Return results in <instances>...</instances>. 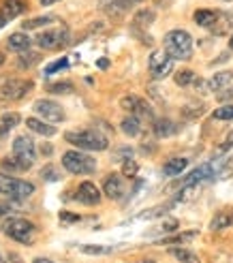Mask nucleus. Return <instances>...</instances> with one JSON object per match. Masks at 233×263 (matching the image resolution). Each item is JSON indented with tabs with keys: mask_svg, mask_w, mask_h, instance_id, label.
Segmentation results:
<instances>
[{
	"mask_svg": "<svg viewBox=\"0 0 233 263\" xmlns=\"http://www.w3.org/2000/svg\"><path fill=\"white\" fill-rule=\"evenodd\" d=\"M165 51L173 60H188L192 56V39L186 30H171L165 34Z\"/></svg>",
	"mask_w": 233,
	"mask_h": 263,
	"instance_id": "obj_1",
	"label": "nucleus"
},
{
	"mask_svg": "<svg viewBox=\"0 0 233 263\" xmlns=\"http://www.w3.org/2000/svg\"><path fill=\"white\" fill-rule=\"evenodd\" d=\"M64 139L77 148L92 150V152H101L109 148L107 137L96 133V130H69V133H64Z\"/></svg>",
	"mask_w": 233,
	"mask_h": 263,
	"instance_id": "obj_2",
	"label": "nucleus"
},
{
	"mask_svg": "<svg viewBox=\"0 0 233 263\" xmlns=\"http://www.w3.org/2000/svg\"><path fill=\"white\" fill-rule=\"evenodd\" d=\"M62 167L67 169V172L75 174V176H86V174H94L96 161L90 154L69 150V152L62 154Z\"/></svg>",
	"mask_w": 233,
	"mask_h": 263,
	"instance_id": "obj_3",
	"label": "nucleus"
},
{
	"mask_svg": "<svg viewBox=\"0 0 233 263\" xmlns=\"http://www.w3.org/2000/svg\"><path fill=\"white\" fill-rule=\"evenodd\" d=\"M34 193V184L26 182V180H17L0 174V195H7L11 199H26Z\"/></svg>",
	"mask_w": 233,
	"mask_h": 263,
	"instance_id": "obj_4",
	"label": "nucleus"
},
{
	"mask_svg": "<svg viewBox=\"0 0 233 263\" xmlns=\"http://www.w3.org/2000/svg\"><path fill=\"white\" fill-rule=\"evenodd\" d=\"M5 233L11 240H15L20 244H32L34 238V225L26 218H11L5 225Z\"/></svg>",
	"mask_w": 233,
	"mask_h": 263,
	"instance_id": "obj_5",
	"label": "nucleus"
},
{
	"mask_svg": "<svg viewBox=\"0 0 233 263\" xmlns=\"http://www.w3.org/2000/svg\"><path fill=\"white\" fill-rule=\"evenodd\" d=\"M148 69L152 73V77L163 80L173 71V58L167 54V51H152L150 60H148Z\"/></svg>",
	"mask_w": 233,
	"mask_h": 263,
	"instance_id": "obj_6",
	"label": "nucleus"
},
{
	"mask_svg": "<svg viewBox=\"0 0 233 263\" xmlns=\"http://www.w3.org/2000/svg\"><path fill=\"white\" fill-rule=\"evenodd\" d=\"M32 90V82L22 80H7L0 86V101H20Z\"/></svg>",
	"mask_w": 233,
	"mask_h": 263,
	"instance_id": "obj_7",
	"label": "nucleus"
},
{
	"mask_svg": "<svg viewBox=\"0 0 233 263\" xmlns=\"http://www.w3.org/2000/svg\"><path fill=\"white\" fill-rule=\"evenodd\" d=\"M34 111L38 116H43V120L51 122V124H58V122H64V109L60 107L58 103L54 101H47V99H38L34 103Z\"/></svg>",
	"mask_w": 233,
	"mask_h": 263,
	"instance_id": "obj_8",
	"label": "nucleus"
},
{
	"mask_svg": "<svg viewBox=\"0 0 233 263\" xmlns=\"http://www.w3.org/2000/svg\"><path fill=\"white\" fill-rule=\"evenodd\" d=\"M120 105L126 109V111H131V116L139 118V120H144V118H152V107L150 105L141 99V97H135V95H126Z\"/></svg>",
	"mask_w": 233,
	"mask_h": 263,
	"instance_id": "obj_9",
	"label": "nucleus"
},
{
	"mask_svg": "<svg viewBox=\"0 0 233 263\" xmlns=\"http://www.w3.org/2000/svg\"><path fill=\"white\" fill-rule=\"evenodd\" d=\"M67 30L64 28H56V30H45L36 36V45L38 47H43V49H58L62 47L64 43H67Z\"/></svg>",
	"mask_w": 233,
	"mask_h": 263,
	"instance_id": "obj_10",
	"label": "nucleus"
},
{
	"mask_svg": "<svg viewBox=\"0 0 233 263\" xmlns=\"http://www.w3.org/2000/svg\"><path fill=\"white\" fill-rule=\"evenodd\" d=\"M75 199L80 201V203H84V205H99V201H101V191L94 186L92 182H82L80 186H77V191H75Z\"/></svg>",
	"mask_w": 233,
	"mask_h": 263,
	"instance_id": "obj_11",
	"label": "nucleus"
},
{
	"mask_svg": "<svg viewBox=\"0 0 233 263\" xmlns=\"http://www.w3.org/2000/svg\"><path fill=\"white\" fill-rule=\"evenodd\" d=\"M212 165L210 163H205V165H199L195 172H190V174H186L182 180L178 182V186L176 189H188V186H195V184H199V182H203V180H208V178H212Z\"/></svg>",
	"mask_w": 233,
	"mask_h": 263,
	"instance_id": "obj_12",
	"label": "nucleus"
},
{
	"mask_svg": "<svg viewBox=\"0 0 233 263\" xmlns=\"http://www.w3.org/2000/svg\"><path fill=\"white\" fill-rule=\"evenodd\" d=\"M13 154H17V156H22V159L34 163L36 161V146H34V141L30 137H26V135L15 137V141H13Z\"/></svg>",
	"mask_w": 233,
	"mask_h": 263,
	"instance_id": "obj_13",
	"label": "nucleus"
},
{
	"mask_svg": "<svg viewBox=\"0 0 233 263\" xmlns=\"http://www.w3.org/2000/svg\"><path fill=\"white\" fill-rule=\"evenodd\" d=\"M103 193H105L109 199H122L124 195V182L118 174H111L103 180Z\"/></svg>",
	"mask_w": 233,
	"mask_h": 263,
	"instance_id": "obj_14",
	"label": "nucleus"
},
{
	"mask_svg": "<svg viewBox=\"0 0 233 263\" xmlns=\"http://www.w3.org/2000/svg\"><path fill=\"white\" fill-rule=\"evenodd\" d=\"M30 167H32V163L22 159V156H17V154H11V156H7V159H3L5 172H28Z\"/></svg>",
	"mask_w": 233,
	"mask_h": 263,
	"instance_id": "obj_15",
	"label": "nucleus"
},
{
	"mask_svg": "<svg viewBox=\"0 0 233 263\" xmlns=\"http://www.w3.org/2000/svg\"><path fill=\"white\" fill-rule=\"evenodd\" d=\"M26 126H28L30 130H34V133H38V135H43V137H54L56 135V126L54 124L36 120V118H26Z\"/></svg>",
	"mask_w": 233,
	"mask_h": 263,
	"instance_id": "obj_16",
	"label": "nucleus"
},
{
	"mask_svg": "<svg viewBox=\"0 0 233 263\" xmlns=\"http://www.w3.org/2000/svg\"><path fill=\"white\" fill-rule=\"evenodd\" d=\"M231 82H233V71H218V73H214V75L210 77L208 86H210L212 92H218V90L231 86Z\"/></svg>",
	"mask_w": 233,
	"mask_h": 263,
	"instance_id": "obj_17",
	"label": "nucleus"
},
{
	"mask_svg": "<svg viewBox=\"0 0 233 263\" xmlns=\"http://www.w3.org/2000/svg\"><path fill=\"white\" fill-rule=\"evenodd\" d=\"M192 20H195L197 26H203V28H210V26H214L218 22V13L212 11V9H199L195 11V15H192Z\"/></svg>",
	"mask_w": 233,
	"mask_h": 263,
	"instance_id": "obj_18",
	"label": "nucleus"
},
{
	"mask_svg": "<svg viewBox=\"0 0 233 263\" xmlns=\"http://www.w3.org/2000/svg\"><path fill=\"white\" fill-rule=\"evenodd\" d=\"M178 130V126L171 122V120H167V118H163V120H154V135L157 137H171L173 133Z\"/></svg>",
	"mask_w": 233,
	"mask_h": 263,
	"instance_id": "obj_19",
	"label": "nucleus"
},
{
	"mask_svg": "<svg viewBox=\"0 0 233 263\" xmlns=\"http://www.w3.org/2000/svg\"><path fill=\"white\" fill-rule=\"evenodd\" d=\"M22 120V116L15 114V111H11V114H5L3 118H0V137H5L9 130H13Z\"/></svg>",
	"mask_w": 233,
	"mask_h": 263,
	"instance_id": "obj_20",
	"label": "nucleus"
},
{
	"mask_svg": "<svg viewBox=\"0 0 233 263\" xmlns=\"http://www.w3.org/2000/svg\"><path fill=\"white\" fill-rule=\"evenodd\" d=\"M120 128L124 130L128 137H137L141 133V120H139V118H135V116H126L124 120L120 122Z\"/></svg>",
	"mask_w": 233,
	"mask_h": 263,
	"instance_id": "obj_21",
	"label": "nucleus"
},
{
	"mask_svg": "<svg viewBox=\"0 0 233 263\" xmlns=\"http://www.w3.org/2000/svg\"><path fill=\"white\" fill-rule=\"evenodd\" d=\"M186 167H188V161H186V159H180V156H176V159H171V161H167V163H165L163 172H165L167 176H180Z\"/></svg>",
	"mask_w": 233,
	"mask_h": 263,
	"instance_id": "obj_22",
	"label": "nucleus"
},
{
	"mask_svg": "<svg viewBox=\"0 0 233 263\" xmlns=\"http://www.w3.org/2000/svg\"><path fill=\"white\" fill-rule=\"evenodd\" d=\"M7 43H9V47L13 51H24V49L30 47V39H28V34H24V32H15V34L9 36Z\"/></svg>",
	"mask_w": 233,
	"mask_h": 263,
	"instance_id": "obj_23",
	"label": "nucleus"
},
{
	"mask_svg": "<svg viewBox=\"0 0 233 263\" xmlns=\"http://www.w3.org/2000/svg\"><path fill=\"white\" fill-rule=\"evenodd\" d=\"M169 255H171L173 259H178L180 263H201L199 257H197L195 253L186 251V248H169Z\"/></svg>",
	"mask_w": 233,
	"mask_h": 263,
	"instance_id": "obj_24",
	"label": "nucleus"
},
{
	"mask_svg": "<svg viewBox=\"0 0 233 263\" xmlns=\"http://www.w3.org/2000/svg\"><path fill=\"white\" fill-rule=\"evenodd\" d=\"M233 225V216L227 214V212H221V214H216L210 222V229L212 231H218V229H225V227H231Z\"/></svg>",
	"mask_w": 233,
	"mask_h": 263,
	"instance_id": "obj_25",
	"label": "nucleus"
},
{
	"mask_svg": "<svg viewBox=\"0 0 233 263\" xmlns=\"http://www.w3.org/2000/svg\"><path fill=\"white\" fill-rule=\"evenodd\" d=\"M22 11H24V3H22V0H5V9H3V13L7 15V20L17 17Z\"/></svg>",
	"mask_w": 233,
	"mask_h": 263,
	"instance_id": "obj_26",
	"label": "nucleus"
},
{
	"mask_svg": "<svg viewBox=\"0 0 233 263\" xmlns=\"http://www.w3.org/2000/svg\"><path fill=\"white\" fill-rule=\"evenodd\" d=\"M203 111H205L203 103H190V105H186V107H182V116L186 118V120H197Z\"/></svg>",
	"mask_w": 233,
	"mask_h": 263,
	"instance_id": "obj_27",
	"label": "nucleus"
},
{
	"mask_svg": "<svg viewBox=\"0 0 233 263\" xmlns=\"http://www.w3.org/2000/svg\"><path fill=\"white\" fill-rule=\"evenodd\" d=\"M173 208V203H165V205H159V208H152V210H146V212H141L137 218H146V220H152V218H159L163 214H167L169 210Z\"/></svg>",
	"mask_w": 233,
	"mask_h": 263,
	"instance_id": "obj_28",
	"label": "nucleus"
},
{
	"mask_svg": "<svg viewBox=\"0 0 233 263\" xmlns=\"http://www.w3.org/2000/svg\"><path fill=\"white\" fill-rule=\"evenodd\" d=\"M192 238H197V231H182L180 235H173V238H167V240H159L157 244H182L188 242Z\"/></svg>",
	"mask_w": 233,
	"mask_h": 263,
	"instance_id": "obj_29",
	"label": "nucleus"
},
{
	"mask_svg": "<svg viewBox=\"0 0 233 263\" xmlns=\"http://www.w3.org/2000/svg\"><path fill=\"white\" fill-rule=\"evenodd\" d=\"M197 80V75L192 73V71H188V69H184V71H180V73H176V84L180 86V88H186V86H190L192 82Z\"/></svg>",
	"mask_w": 233,
	"mask_h": 263,
	"instance_id": "obj_30",
	"label": "nucleus"
},
{
	"mask_svg": "<svg viewBox=\"0 0 233 263\" xmlns=\"http://www.w3.org/2000/svg\"><path fill=\"white\" fill-rule=\"evenodd\" d=\"M49 95H71L73 92V84L71 82H58V84H49L47 86Z\"/></svg>",
	"mask_w": 233,
	"mask_h": 263,
	"instance_id": "obj_31",
	"label": "nucleus"
},
{
	"mask_svg": "<svg viewBox=\"0 0 233 263\" xmlns=\"http://www.w3.org/2000/svg\"><path fill=\"white\" fill-rule=\"evenodd\" d=\"M154 11L152 9H141V11H137V15H135V24L137 26H150L152 22H154Z\"/></svg>",
	"mask_w": 233,
	"mask_h": 263,
	"instance_id": "obj_32",
	"label": "nucleus"
},
{
	"mask_svg": "<svg viewBox=\"0 0 233 263\" xmlns=\"http://www.w3.org/2000/svg\"><path fill=\"white\" fill-rule=\"evenodd\" d=\"M54 22V15H43V17H36V20H26L24 22V28L26 30H32V28H41V26H47Z\"/></svg>",
	"mask_w": 233,
	"mask_h": 263,
	"instance_id": "obj_33",
	"label": "nucleus"
},
{
	"mask_svg": "<svg viewBox=\"0 0 233 263\" xmlns=\"http://www.w3.org/2000/svg\"><path fill=\"white\" fill-rule=\"evenodd\" d=\"M231 148H233V130H231V133H227V135H225V139L216 146V150H214L216 154H214V156H223V154H227Z\"/></svg>",
	"mask_w": 233,
	"mask_h": 263,
	"instance_id": "obj_34",
	"label": "nucleus"
},
{
	"mask_svg": "<svg viewBox=\"0 0 233 263\" xmlns=\"http://www.w3.org/2000/svg\"><path fill=\"white\" fill-rule=\"evenodd\" d=\"M20 54H22V56H20L17 64H20L22 69H28V67H32L34 62L41 60V56H38V54H30V56H28V51H26V49H24V51H20Z\"/></svg>",
	"mask_w": 233,
	"mask_h": 263,
	"instance_id": "obj_35",
	"label": "nucleus"
},
{
	"mask_svg": "<svg viewBox=\"0 0 233 263\" xmlns=\"http://www.w3.org/2000/svg\"><path fill=\"white\" fill-rule=\"evenodd\" d=\"M214 120H233V105H223V107L214 109Z\"/></svg>",
	"mask_w": 233,
	"mask_h": 263,
	"instance_id": "obj_36",
	"label": "nucleus"
},
{
	"mask_svg": "<svg viewBox=\"0 0 233 263\" xmlns=\"http://www.w3.org/2000/svg\"><path fill=\"white\" fill-rule=\"evenodd\" d=\"M82 253H86V255H107V253H111V248L109 246H94V244H86V246H82L80 248Z\"/></svg>",
	"mask_w": 233,
	"mask_h": 263,
	"instance_id": "obj_37",
	"label": "nucleus"
},
{
	"mask_svg": "<svg viewBox=\"0 0 233 263\" xmlns=\"http://www.w3.org/2000/svg\"><path fill=\"white\" fill-rule=\"evenodd\" d=\"M137 172H139V165H137L133 159H126V161L122 163V174H124L126 178H135Z\"/></svg>",
	"mask_w": 233,
	"mask_h": 263,
	"instance_id": "obj_38",
	"label": "nucleus"
},
{
	"mask_svg": "<svg viewBox=\"0 0 233 263\" xmlns=\"http://www.w3.org/2000/svg\"><path fill=\"white\" fill-rule=\"evenodd\" d=\"M69 67V58H58L56 62H51V64H47V69H45V73L47 75H51V73H58V71H62V69H67Z\"/></svg>",
	"mask_w": 233,
	"mask_h": 263,
	"instance_id": "obj_39",
	"label": "nucleus"
},
{
	"mask_svg": "<svg viewBox=\"0 0 233 263\" xmlns=\"http://www.w3.org/2000/svg\"><path fill=\"white\" fill-rule=\"evenodd\" d=\"M41 178L47 180V182H58V180H60V174L56 172V167H54V165H47V167H43Z\"/></svg>",
	"mask_w": 233,
	"mask_h": 263,
	"instance_id": "obj_40",
	"label": "nucleus"
},
{
	"mask_svg": "<svg viewBox=\"0 0 233 263\" xmlns=\"http://www.w3.org/2000/svg\"><path fill=\"white\" fill-rule=\"evenodd\" d=\"M60 220L64 222V225H73V222L80 220V214H73V212H67V210H62V212H60Z\"/></svg>",
	"mask_w": 233,
	"mask_h": 263,
	"instance_id": "obj_41",
	"label": "nucleus"
},
{
	"mask_svg": "<svg viewBox=\"0 0 233 263\" xmlns=\"http://www.w3.org/2000/svg\"><path fill=\"white\" fill-rule=\"evenodd\" d=\"M180 227V222L176 220V218H169V220H165L163 225L159 227V231H163V233H167V231H176Z\"/></svg>",
	"mask_w": 233,
	"mask_h": 263,
	"instance_id": "obj_42",
	"label": "nucleus"
},
{
	"mask_svg": "<svg viewBox=\"0 0 233 263\" xmlns=\"http://www.w3.org/2000/svg\"><path fill=\"white\" fill-rule=\"evenodd\" d=\"M221 172H223V174H221V176H218V178H221V180H225V178L233 176V159H231V161H229V163H227V165H225V167L221 169Z\"/></svg>",
	"mask_w": 233,
	"mask_h": 263,
	"instance_id": "obj_43",
	"label": "nucleus"
},
{
	"mask_svg": "<svg viewBox=\"0 0 233 263\" xmlns=\"http://www.w3.org/2000/svg\"><path fill=\"white\" fill-rule=\"evenodd\" d=\"M139 3H146V0H118V5H120L122 9H128V7L139 5Z\"/></svg>",
	"mask_w": 233,
	"mask_h": 263,
	"instance_id": "obj_44",
	"label": "nucleus"
},
{
	"mask_svg": "<svg viewBox=\"0 0 233 263\" xmlns=\"http://www.w3.org/2000/svg\"><path fill=\"white\" fill-rule=\"evenodd\" d=\"M9 212H11V205L5 203V201H0V218H3L5 214H9Z\"/></svg>",
	"mask_w": 233,
	"mask_h": 263,
	"instance_id": "obj_45",
	"label": "nucleus"
},
{
	"mask_svg": "<svg viewBox=\"0 0 233 263\" xmlns=\"http://www.w3.org/2000/svg\"><path fill=\"white\" fill-rule=\"evenodd\" d=\"M118 154L124 156V161H126V159H131V156H133V150H131V148H120Z\"/></svg>",
	"mask_w": 233,
	"mask_h": 263,
	"instance_id": "obj_46",
	"label": "nucleus"
},
{
	"mask_svg": "<svg viewBox=\"0 0 233 263\" xmlns=\"http://www.w3.org/2000/svg\"><path fill=\"white\" fill-rule=\"evenodd\" d=\"M96 67H99V69H107V67H109V60H107V58H99V60H96Z\"/></svg>",
	"mask_w": 233,
	"mask_h": 263,
	"instance_id": "obj_47",
	"label": "nucleus"
},
{
	"mask_svg": "<svg viewBox=\"0 0 233 263\" xmlns=\"http://www.w3.org/2000/svg\"><path fill=\"white\" fill-rule=\"evenodd\" d=\"M229 99H233V86H231L227 92H223V95H221V101H229Z\"/></svg>",
	"mask_w": 233,
	"mask_h": 263,
	"instance_id": "obj_48",
	"label": "nucleus"
},
{
	"mask_svg": "<svg viewBox=\"0 0 233 263\" xmlns=\"http://www.w3.org/2000/svg\"><path fill=\"white\" fill-rule=\"evenodd\" d=\"M41 152H43V156H49V154H51V146H49V143L41 146Z\"/></svg>",
	"mask_w": 233,
	"mask_h": 263,
	"instance_id": "obj_49",
	"label": "nucleus"
},
{
	"mask_svg": "<svg viewBox=\"0 0 233 263\" xmlns=\"http://www.w3.org/2000/svg\"><path fill=\"white\" fill-rule=\"evenodd\" d=\"M7 22H9V20H7V15L3 13V9H0V28H3V26H5Z\"/></svg>",
	"mask_w": 233,
	"mask_h": 263,
	"instance_id": "obj_50",
	"label": "nucleus"
},
{
	"mask_svg": "<svg viewBox=\"0 0 233 263\" xmlns=\"http://www.w3.org/2000/svg\"><path fill=\"white\" fill-rule=\"evenodd\" d=\"M32 263H54V261H49V259H45V257H36Z\"/></svg>",
	"mask_w": 233,
	"mask_h": 263,
	"instance_id": "obj_51",
	"label": "nucleus"
},
{
	"mask_svg": "<svg viewBox=\"0 0 233 263\" xmlns=\"http://www.w3.org/2000/svg\"><path fill=\"white\" fill-rule=\"evenodd\" d=\"M54 3H58V0H41L43 7H49V5H54Z\"/></svg>",
	"mask_w": 233,
	"mask_h": 263,
	"instance_id": "obj_52",
	"label": "nucleus"
},
{
	"mask_svg": "<svg viewBox=\"0 0 233 263\" xmlns=\"http://www.w3.org/2000/svg\"><path fill=\"white\" fill-rule=\"evenodd\" d=\"M3 64H5V54L0 51V67H3Z\"/></svg>",
	"mask_w": 233,
	"mask_h": 263,
	"instance_id": "obj_53",
	"label": "nucleus"
},
{
	"mask_svg": "<svg viewBox=\"0 0 233 263\" xmlns=\"http://www.w3.org/2000/svg\"><path fill=\"white\" fill-rule=\"evenodd\" d=\"M0 263H7V259L3 257V253H0Z\"/></svg>",
	"mask_w": 233,
	"mask_h": 263,
	"instance_id": "obj_54",
	"label": "nucleus"
},
{
	"mask_svg": "<svg viewBox=\"0 0 233 263\" xmlns=\"http://www.w3.org/2000/svg\"><path fill=\"white\" fill-rule=\"evenodd\" d=\"M139 263H154L152 259H146V261H139Z\"/></svg>",
	"mask_w": 233,
	"mask_h": 263,
	"instance_id": "obj_55",
	"label": "nucleus"
},
{
	"mask_svg": "<svg viewBox=\"0 0 233 263\" xmlns=\"http://www.w3.org/2000/svg\"><path fill=\"white\" fill-rule=\"evenodd\" d=\"M229 47L233 49V34H231V41H229Z\"/></svg>",
	"mask_w": 233,
	"mask_h": 263,
	"instance_id": "obj_56",
	"label": "nucleus"
}]
</instances>
